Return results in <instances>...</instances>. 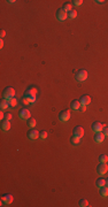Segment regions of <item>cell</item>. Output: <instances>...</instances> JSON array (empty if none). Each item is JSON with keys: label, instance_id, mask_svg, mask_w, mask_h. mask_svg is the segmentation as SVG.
I'll use <instances>...</instances> for the list:
<instances>
[{"label": "cell", "instance_id": "6da1fadb", "mask_svg": "<svg viewBox=\"0 0 108 207\" xmlns=\"http://www.w3.org/2000/svg\"><path fill=\"white\" fill-rule=\"evenodd\" d=\"M14 96H15V90H14L13 87H11V86L5 87L4 92H2V97H4L6 100H8V99H11V98H14Z\"/></svg>", "mask_w": 108, "mask_h": 207}, {"label": "cell", "instance_id": "7a4b0ae2", "mask_svg": "<svg viewBox=\"0 0 108 207\" xmlns=\"http://www.w3.org/2000/svg\"><path fill=\"white\" fill-rule=\"evenodd\" d=\"M86 78H87V71L86 70L81 69V70L77 71V74H76V80H77L78 82H84Z\"/></svg>", "mask_w": 108, "mask_h": 207}, {"label": "cell", "instance_id": "3957f363", "mask_svg": "<svg viewBox=\"0 0 108 207\" xmlns=\"http://www.w3.org/2000/svg\"><path fill=\"white\" fill-rule=\"evenodd\" d=\"M56 17L59 21H66L67 17H68V13H67L63 8H60L59 11L56 12Z\"/></svg>", "mask_w": 108, "mask_h": 207}, {"label": "cell", "instance_id": "277c9868", "mask_svg": "<svg viewBox=\"0 0 108 207\" xmlns=\"http://www.w3.org/2000/svg\"><path fill=\"white\" fill-rule=\"evenodd\" d=\"M59 119L62 121V122H66V121H68L69 119H70V112H69L68 109H64V111L60 112Z\"/></svg>", "mask_w": 108, "mask_h": 207}, {"label": "cell", "instance_id": "5b68a950", "mask_svg": "<svg viewBox=\"0 0 108 207\" xmlns=\"http://www.w3.org/2000/svg\"><path fill=\"white\" fill-rule=\"evenodd\" d=\"M107 170H108V166H107L106 162H101V163H99V165H98L97 172H98L99 175H104V174H106Z\"/></svg>", "mask_w": 108, "mask_h": 207}, {"label": "cell", "instance_id": "8992f818", "mask_svg": "<svg viewBox=\"0 0 108 207\" xmlns=\"http://www.w3.org/2000/svg\"><path fill=\"white\" fill-rule=\"evenodd\" d=\"M20 117L22 119V120H29V119L31 117V113L30 111L27 108H22L20 111Z\"/></svg>", "mask_w": 108, "mask_h": 207}, {"label": "cell", "instance_id": "52a82bcc", "mask_svg": "<svg viewBox=\"0 0 108 207\" xmlns=\"http://www.w3.org/2000/svg\"><path fill=\"white\" fill-rule=\"evenodd\" d=\"M102 128H104V125H102V123L99 122V121H95V122L92 123V130L95 131V134H97V132H101Z\"/></svg>", "mask_w": 108, "mask_h": 207}, {"label": "cell", "instance_id": "ba28073f", "mask_svg": "<svg viewBox=\"0 0 108 207\" xmlns=\"http://www.w3.org/2000/svg\"><path fill=\"white\" fill-rule=\"evenodd\" d=\"M74 136L82 138L84 136V128L81 127V125H77V127L74 129Z\"/></svg>", "mask_w": 108, "mask_h": 207}, {"label": "cell", "instance_id": "9c48e42d", "mask_svg": "<svg viewBox=\"0 0 108 207\" xmlns=\"http://www.w3.org/2000/svg\"><path fill=\"white\" fill-rule=\"evenodd\" d=\"M7 204V205H9V204L13 203V196H12L11 193L8 194H5V196H2L1 198V204Z\"/></svg>", "mask_w": 108, "mask_h": 207}, {"label": "cell", "instance_id": "30bf717a", "mask_svg": "<svg viewBox=\"0 0 108 207\" xmlns=\"http://www.w3.org/2000/svg\"><path fill=\"white\" fill-rule=\"evenodd\" d=\"M28 137L30 138V139H32V140L37 139V138L39 137V131L36 130V129H31L30 131H28Z\"/></svg>", "mask_w": 108, "mask_h": 207}, {"label": "cell", "instance_id": "8fae6325", "mask_svg": "<svg viewBox=\"0 0 108 207\" xmlns=\"http://www.w3.org/2000/svg\"><path fill=\"white\" fill-rule=\"evenodd\" d=\"M36 94H37V89L33 86L28 87L25 91V97H36Z\"/></svg>", "mask_w": 108, "mask_h": 207}, {"label": "cell", "instance_id": "7c38bea8", "mask_svg": "<svg viewBox=\"0 0 108 207\" xmlns=\"http://www.w3.org/2000/svg\"><path fill=\"white\" fill-rule=\"evenodd\" d=\"M1 129L4 130V131H8L9 129H11V122H9V120H2L1 121Z\"/></svg>", "mask_w": 108, "mask_h": 207}, {"label": "cell", "instance_id": "4fadbf2b", "mask_svg": "<svg viewBox=\"0 0 108 207\" xmlns=\"http://www.w3.org/2000/svg\"><path fill=\"white\" fill-rule=\"evenodd\" d=\"M105 139V135L102 134V132H97L94 136V142L98 143V144H101L102 142H104Z\"/></svg>", "mask_w": 108, "mask_h": 207}, {"label": "cell", "instance_id": "5bb4252c", "mask_svg": "<svg viewBox=\"0 0 108 207\" xmlns=\"http://www.w3.org/2000/svg\"><path fill=\"white\" fill-rule=\"evenodd\" d=\"M81 104L83 105V106H87L89 104H91V98H90V96H86V94H84L83 97L81 98Z\"/></svg>", "mask_w": 108, "mask_h": 207}, {"label": "cell", "instance_id": "9a60e30c", "mask_svg": "<svg viewBox=\"0 0 108 207\" xmlns=\"http://www.w3.org/2000/svg\"><path fill=\"white\" fill-rule=\"evenodd\" d=\"M81 106H82V104H81L80 100H73L70 104L71 109H74V111H78V109L81 108Z\"/></svg>", "mask_w": 108, "mask_h": 207}, {"label": "cell", "instance_id": "2e32d148", "mask_svg": "<svg viewBox=\"0 0 108 207\" xmlns=\"http://www.w3.org/2000/svg\"><path fill=\"white\" fill-rule=\"evenodd\" d=\"M106 183H107V181H106V180H104V178H98V180L95 181V185H97L98 188H102V186H105V185H106Z\"/></svg>", "mask_w": 108, "mask_h": 207}, {"label": "cell", "instance_id": "e0dca14e", "mask_svg": "<svg viewBox=\"0 0 108 207\" xmlns=\"http://www.w3.org/2000/svg\"><path fill=\"white\" fill-rule=\"evenodd\" d=\"M100 194H101L102 197H107L108 196V186L100 188Z\"/></svg>", "mask_w": 108, "mask_h": 207}, {"label": "cell", "instance_id": "ac0fdd59", "mask_svg": "<svg viewBox=\"0 0 108 207\" xmlns=\"http://www.w3.org/2000/svg\"><path fill=\"white\" fill-rule=\"evenodd\" d=\"M36 123H37V121H36L35 117H30V119L28 120V125H29V127H31V128L35 127Z\"/></svg>", "mask_w": 108, "mask_h": 207}, {"label": "cell", "instance_id": "d6986e66", "mask_svg": "<svg viewBox=\"0 0 108 207\" xmlns=\"http://www.w3.org/2000/svg\"><path fill=\"white\" fill-rule=\"evenodd\" d=\"M0 107H1V109H6L7 107H9V103H8V100H2L1 103H0Z\"/></svg>", "mask_w": 108, "mask_h": 207}, {"label": "cell", "instance_id": "ffe728a7", "mask_svg": "<svg viewBox=\"0 0 108 207\" xmlns=\"http://www.w3.org/2000/svg\"><path fill=\"white\" fill-rule=\"evenodd\" d=\"M68 16L70 18H75L76 16H77V11H76V9H71V11L68 13Z\"/></svg>", "mask_w": 108, "mask_h": 207}, {"label": "cell", "instance_id": "44dd1931", "mask_svg": "<svg viewBox=\"0 0 108 207\" xmlns=\"http://www.w3.org/2000/svg\"><path fill=\"white\" fill-rule=\"evenodd\" d=\"M8 103H9V106L11 107H16V105H17V100H16L15 98H11V99H8Z\"/></svg>", "mask_w": 108, "mask_h": 207}, {"label": "cell", "instance_id": "7402d4cb", "mask_svg": "<svg viewBox=\"0 0 108 207\" xmlns=\"http://www.w3.org/2000/svg\"><path fill=\"white\" fill-rule=\"evenodd\" d=\"M70 140H71V143H73V144H75V145H77V144H80V143H81V138L80 137H76V136H73Z\"/></svg>", "mask_w": 108, "mask_h": 207}, {"label": "cell", "instance_id": "603a6c76", "mask_svg": "<svg viewBox=\"0 0 108 207\" xmlns=\"http://www.w3.org/2000/svg\"><path fill=\"white\" fill-rule=\"evenodd\" d=\"M63 9L67 12V13H69V12L73 9V8H71V4H69V2H66V4L63 5Z\"/></svg>", "mask_w": 108, "mask_h": 207}, {"label": "cell", "instance_id": "cb8c5ba5", "mask_svg": "<svg viewBox=\"0 0 108 207\" xmlns=\"http://www.w3.org/2000/svg\"><path fill=\"white\" fill-rule=\"evenodd\" d=\"M78 204H80L81 207H86V206H89V201L86 200V199H81Z\"/></svg>", "mask_w": 108, "mask_h": 207}, {"label": "cell", "instance_id": "d4e9b609", "mask_svg": "<svg viewBox=\"0 0 108 207\" xmlns=\"http://www.w3.org/2000/svg\"><path fill=\"white\" fill-rule=\"evenodd\" d=\"M99 160H100V162H107V161H108V156L106 155V154H101V155L99 156Z\"/></svg>", "mask_w": 108, "mask_h": 207}, {"label": "cell", "instance_id": "484cf974", "mask_svg": "<svg viewBox=\"0 0 108 207\" xmlns=\"http://www.w3.org/2000/svg\"><path fill=\"white\" fill-rule=\"evenodd\" d=\"M39 137L42 138V139H46V138H47V131H45V130L40 131L39 132Z\"/></svg>", "mask_w": 108, "mask_h": 207}, {"label": "cell", "instance_id": "4316f807", "mask_svg": "<svg viewBox=\"0 0 108 207\" xmlns=\"http://www.w3.org/2000/svg\"><path fill=\"white\" fill-rule=\"evenodd\" d=\"M22 103L24 104V105H30L31 103H30V100H29V98L28 97H24V98L22 99Z\"/></svg>", "mask_w": 108, "mask_h": 207}, {"label": "cell", "instance_id": "83f0119b", "mask_svg": "<svg viewBox=\"0 0 108 207\" xmlns=\"http://www.w3.org/2000/svg\"><path fill=\"white\" fill-rule=\"evenodd\" d=\"M74 5H76V6H81L82 4H83V0H75V1H73Z\"/></svg>", "mask_w": 108, "mask_h": 207}, {"label": "cell", "instance_id": "f1b7e54d", "mask_svg": "<svg viewBox=\"0 0 108 207\" xmlns=\"http://www.w3.org/2000/svg\"><path fill=\"white\" fill-rule=\"evenodd\" d=\"M102 134H104L105 136H108V127H104V128H102Z\"/></svg>", "mask_w": 108, "mask_h": 207}, {"label": "cell", "instance_id": "f546056e", "mask_svg": "<svg viewBox=\"0 0 108 207\" xmlns=\"http://www.w3.org/2000/svg\"><path fill=\"white\" fill-rule=\"evenodd\" d=\"M12 117H13V116H12L11 113H7V114H6V120H9V121H11Z\"/></svg>", "mask_w": 108, "mask_h": 207}, {"label": "cell", "instance_id": "4dcf8cb0", "mask_svg": "<svg viewBox=\"0 0 108 207\" xmlns=\"http://www.w3.org/2000/svg\"><path fill=\"white\" fill-rule=\"evenodd\" d=\"M29 98V100H30V103L32 104V103H35L36 101V97H28Z\"/></svg>", "mask_w": 108, "mask_h": 207}, {"label": "cell", "instance_id": "1f68e13d", "mask_svg": "<svg viewBox=\"0 0 108 207\" xmlns=\"http://www.w3.org/2000/svg\"><path fill=\"white\" fill-rule=\"evenodd\" d=\"M81 112H85V109H86V107L85 106H83V105H82V107H81Z\"/></svg>", "mask_w": 108, "mask_h": 207}, {"label": "cell", "instance_id": "d6a6232c", "mask_svg": "<svg viewBox=\"0 0 108 207\" xmlns=\"http://www.w3.org/2000/svg\"><path fill=\"white\" fill-rule=\"evenodd\" d=\"M0 36H1V38H4L5 36H6V32H5L4 30H2V31H1V34H0Z\"/></svg>", "mask_w": 108, "mask_h": 207}, {"label": "cell", "instance_id": "836d02e7", "mask_svg": "<svg viewBox=\"0 0 108 207\" xmlns=\"http://www.w3.org/2000/svg\"><path fill=\"white\" fill-rule=\"evenodd\" d=\"M4 116H5L4 112H1V113H0V119H1V120H4Z\"/></svg>", "mask_w": 108, "mask_h": 207}, {"label": "cell", "instance_id": "e575fe53", "mask_svg": "<svg viewBox=\"0 0 108 207\" xmlns=\"http://www.w3.org/2000/svg\"><path fill=\"white\" fill-rule=\"evenodd\" d=\"M0 47H1V48H2V47H4V40H0Z\"/></svg>", "mask_w": 108, "mask_h": 207}, {"label": "cell", "instance_id": "d590c367", "mask_svg": "<svg viewBox=\"0 0 108 207\" xmlns=\"http://www.w3.org/2000/svg\"><path fill=\"white\" fill-rule=\"evenodd\" d=\"M95 2H98V4H102L104 1H102V0H98V1H95Z\"/></svg>", "mask_w": 108, "mask_h": 207}, {"label": "cell", "instance_id": "8d00e7d4", "mask_svg": "<svg viewBox=\"0 0 108 207\" xmlns=\"http://www.w3.org/2000/svg\"><path fill=\"white\" fill-rule=\"evenodd\" d=\"M107 184H108V180H107Z\"/></svg>", "mask_w": 108, "mask_h": 207}]
</instances>
